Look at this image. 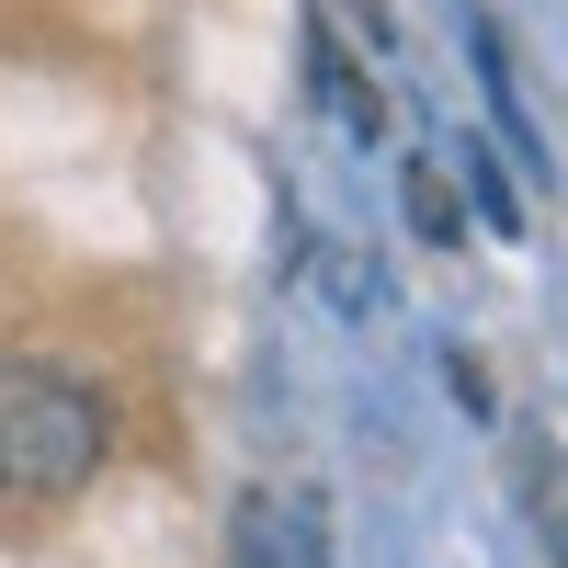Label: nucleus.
I'll return each instance as SVG.
<instances>
[{
  "label": "nucleus",
  "instance_id": "obj_2",
  "mask_svg": "<svg viewBox=\"0 0 568 568\" xmlns=\"http://www.w3.org/2000/svg\"><path fill=\"white\" fill-rule=\"evenodd\" d=\"M524 511H535L546 557L568 568V455H557V444H524Z\"/></svg>",
  "mask_w": 568,
  "mask_h": 568
},
{
  "label": "nucleus",
  "instance_id": "obj_5",
  "mask_svg": "<svg viewBox=\"0 0 568 568\" xmlns=\"http://www.w3.org/2000/svg\"><path fill=\"white\" fill-rule=\"evenodd\" d=\"M307 80H318V103H342V114H353V136H387V114H375V91H364V80H353V58H342V34H318Z\"/></svg>",
  "mask_w": 568,
  "mask_h": 568
},
{
  "label": "nucleus",
  "instance_id": "obj_8",
  "mask_svg": "<svg viewBox=\"0 0 568 568\" xmlns=\"http://www.w3.org/2000/svg\"><path fill=\"white\" fill-rule=\"evenodd\" d=\"M307 273H318V296L342 307V318H364V307H375V284H364V262H342V251H307Z\"/></svg>",
  "mask_w": 568,
  "mask_h": 568
},
{
  "label": "nucleus",
  "instance_id": "obj_3",
  "mask_svg": "<svg viewBox=\"0 0 568 568\" xmlns=\"http://www.w3.org/2000/svg\"><path fill=\"white\" fill-rule=\"evenodd\" d=\"M227 568H284V489H240V511H227Z\"/></svg>",
  "mask_w": 568,
  "mask_h": 568
},
{
  "label": "nucleus",
  "instance_id": "obj_4",
  "mask_svg": "<svg viewBox=\"0 0 568 568\" xmlns=\"http://www.w3.org/2000/svg\"><path fill=\"white\" fill-rule=\"evenodd\" d=\"M398 205H409V227H420L433 251H455V240H466V205H455V182H444L433 160H409V171H398Z\"/></svg>",
  "mask_w": 568,
  "mask_h": 568
},
{
  "label": "nucleus",
  "instance_id": "obj_7",
  "mask_svg": "<svg viewBox=\"0 0 568 568\" xmlns=\"http://www.w3.org/2000/svg\"><path fill=\"white\" fill-rule=\"evenodd\" d=\"M466 182H478V216L500 227V240H524V194H511V171H500L489 149H466Z\"/></svg>",
  "mask_w": 568,
  "mask_h": 568
},
{
  "label": "nucleus",
  "instance_id": "obj_1",
  "mask_svg": "<svg viewBox=\"0 0 568 568\" xmlns=\"http://www.w3.org/2000/svg\"><path fill=\"white\" fill-rule=\"evenodd\" d=\"M114 455V398L45 353H0V511L69 500Z\"/></svg>",
  "mask_w": 568,
  "mask_h": 568
},
{
  "label": "nucleus",
  "instance_id": "obj_6",
  "mask_svg": "<svg viewBox=\"0 0 568 568\" xmlns=\"http://www.w3.org/2000/svg\"><path fill=\"white\" fill-rule=\"evenodd\" d=\"M284 568H329V500L284 489Z\"/></svg>",
  "mask_w": 568,
  "mask_h": 568
}]
</instances>
